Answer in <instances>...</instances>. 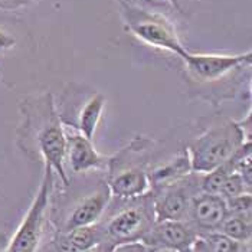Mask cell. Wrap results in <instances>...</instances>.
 I'll use <instances>...</instances> for the list:
<instances>
[{"label":"cell","instance_id":"1","mask_svg":"<svg viewBox=\"0 0 252 252\" xmlns=\"http://www.w3.org/2000/svg\"><path fill=\"white\" fill-rule=\"evenodd\" d=\"M22 123L18 130L20 149L38 155L45 166L51 167L61 179L63 188L69 185L65 169L66 131L57 111L52 94L28 97L19 105Z\"/></svg>","mask_w":252,"mask_h":252},{"label":"cell","instance_id":"2","mask_svg":"<svg viewBox=\"0 0 252 252\" xmlns=\"http://www.w3.org/2000/svg\"><path fill=\"white\" fill-rule=\"evenodd\" d=\"M202 131L190 140L186 150L194 173H209L232 157L247 140L238 121L223 116L202 120Z\"/></svg>","mask_w":252,"mask_h":252},{"label":"cell","instance_id":"3","mask_svg":"<svg viewBox=\"0 0 252 252\" xmlns=\"http://www.w3.org/2000/svg\"><path fill=\"white\" fill-rule=\"evenodd\" d=\"M105 214L98 222L102 242L111 247L141 241L156 222L153 193L133 199L113 197Z\"/></svg>","mask_w":252,"mask_h":252},{"label":"cell","instance_id":"4","mask_svg":"<svg viewBox=\"0 0 252 252\" xmlns=\"http://www.w3.org/2000/svg\"><path fill=\"white\" fill-rule=\"evenodd\" d=\"M150 146V140L136 137L127 147L110 157L105 180L113 197L133 199L152 192L144 157Z\"/></svg>","mask_w":252,"mask_h":252},{"label":"cell","instance_id":"5","mask_svg":"<svg viewBox=\"0 0 252 252\" xmlns=\"http://www.w3.org/2000/svg\"><path fill=\"white\" fill-rule=\"evenodd\" d=\"M121 15L128 31L144 43L158 49L169 51L183 58L188 52L179 39L175 26L167 18L143 9L128 0H120Z\"/></svg>","mask_w":252,"mask_h":252},{"label":"cell","instance_id":"6","mask_svg":"<svg viewBox=\"0 0 252 252\" xmlns=\"http://www.w3.org/2000/svg\"><path fill=\"white\" fill-rule=\"evenodd\" d=\"M54 190V170L45 166L43 177L26 215L23 216L16 232L13 233L6 252H39Z\"/></svg>","mask_w":252,"mask_h":252},{"label":"cell","instance_id":"7","mask_svg":"<svg viewBox=\"0 0 252 252\" xmlns=\"http://www.w3.org/2000/svg\"><path fill=\"white\" fill-rule=\"evenodd\" d=\"M107 99L99 91L69 90L62 94L57 105L62 124L90 140H94L102 118Z\"/></svg>","mask_w":252,"mask_h":252},{"label":"cell","instance_id":"8","mask_svg":"<svg viewBox=\"0 0 252 252\" xmlns=\"http://www.w3.org/2000/svg\"><path fill=\"white\" fill-rule=\"evenodd\" d=\"M111 197L113 196L105 179L98 177L95 182L93 180V185L85 188L82 193L78 194V197L66 205L58 218L54 219L58 232L98 223L102 215L105 214Z\"/></svg>","mask_w":252,"mask_h":252},{"label":"cell","instance_id":"9","mask_svg":"<svg viewBox=\"0 0 252 252\" xmlns=\"http://www.w3.org/2000/svg\"><path fill=\"white\" fill-rule=\"evenodd\" d=\"M202 175H189L153 190L156 220H186L192 200L200 190Z\"/></svg>","mask_w":252,"mask_h":252},{"label":"cell","instance_id":"10","mask_svg":"<svg viewBox=\"0 0 252 252\" xmlns=\"http://www.w3.org/2000/svg\"><path fill=\"white\" fill-rule=\"evenodd\" d=\"M188 72L194 82L215 84L233 71L251 65V51L238 55L220 54H192L186 52L183 57Z\"/></svg>","mask_w":252,"mask_h":252},{"label":"cell","instance_id":"11","mask_svg":"<svg viewBox=\"0 0 252 252\" xmlns=\"http://www.w3.org/2000/svg\"><path fill=\"white\" fill-rule=\"evenodd\" d=\"M66 131V155L65 169L68 166V175H82L90 172L107 170L108 156L101 155L95 149L93 140L65 127Z\"/></svg>","mask_w":252,"mask_h":252},{"label":"cell","instance_id":"12","mask_svg":"<svg viewBox=\"0 0 252 252\" xmlns=\"http://www.w3.org/2000/svg\"><path fill=\"white\" fill-rule=\"evenodd\" d=\"M197 232L188 220H156L141 242L150 250H177L188 252L197 239Z\"/></svg>","mask_w":252,"mask_h":252},{"label":"cell","instance_id":"13","mask_svg":"<svg viewBox=\"0 0 252 252\" xmlns=\"http://www.w3.org/2000/svg\"><path fill=\"white\" fill-rule=\"evenodd\" d=\"M228 214V203L220 194L199 192L192 200L186 220L197 235H205L219 231Z\"/></svg>","mask_w":252,"mask_h":252},{"label":"cell","instance_id":"14","mask_svg":"<svg viewBox=\"0 0 252 252\" xmlns=\"http://www.w3.org/2000/svg\"><path fill=\"white\" fill-rule=\"evenodd\" d=\"M99 244H102V236L95 223L65 232L57 231L51 241V252H88Z\"/></svg>","mask_w":252,"mask_h":252},{"label":"cell","instance_id":"15","mask_svg":"<svg viewBox=\"0 0 252 252\" xmlns=\"http://www.w3.org/2000/svg\"><path fill=\"white\" fill-rule=\"evenodd\" d=\"M190 172H192L190 160H189L188 150L185 149V150L179 152L175 158L169 160L167 163L156 167L153 170H147L152 192L166 186V185L173 183L176 180L189 175Z\"/></svg>","mask_w":252,"mask_h":252},{"label":"cell","instance_id":"16","mask_svg":"<svg viewBox=\"0 0 252 252\" xmlns=\"http://www.w3.org/2000/svg\"><path fill=\"white\" fill-rule=\"evenodd\" d=\"M193 247L200 252H251V242H238L220 232L199 235Z\"/></svg>","mask_w":252,"mask_h":252},{"label":"cell","instance_id":"17","mask_svg":"<svg viewBox=\"0 0 252 252\" xmlns=\"http://www.w3.org/2000/svg\"><path fill=\"white\" fill-rule=\"evenodd\" d=\"M216 232L223 233L238 242H251V212H231L229 211L225 220L222 222L219 231Z\"/></svg>","mask_w":252,"mask_h":252},{"label":"cell","instance_id":"18","mask_svg":"<svg viewBox=\"0 0 252 252\" xmlns=\"http://www.w3.org/2000/svg\"><path fill=\"white\" fill-rule=\"evenodd\" d=\"M110 252H150V250L141 241H136V242H126V244L114 245Z\"/></svg>","mask_w":252,"mask_h":252},{"label":"cell","instance_id":"19","mask_svg":"<svg viewBox=\"0 0 252 252\" xmlns=\"http://www.w3.org/2000/svg\"><path fill=\"white\" fill-rule=\"evenodd\" d=\"M15 43H16V39L13 38L10 33L0 29V55L9 49H12L15 46Z\"/></svg>","mask_w":252,"mask_h":252},{"label":"cell","instance_id":"20","mask_svg":"<svg viewBox=\"0 0 252 252\" xmlns=\"http://www.w3.org/2000/svg\"><path fill=\"white\" fill-rule=\"evenodd\" d=\"M33 0H0V10H12L19 9L22 6H26L32 3Z\"/></svg>","mask_w":252,"mask_h":252},{"label":"cell","instance_id":"21","mask_svg":"<svg viewBox=\"0 0 252 252\" xmlns=\"http://www.w3.org/2000/svg\"><path fill=\"white\" fill-rule=\"evenodd\" d=\"M111 245H108V244H99V245H97L95 248H93L91 251H88V252H110L111 251Z\"/></svg>","mask_w":252,"mask_h":252},{"label":"cell","instance_id":"22","mask_svg":"<svg viewBox=\"0 0 252 252\" xmlns=\"http://www.w3.org/2000/svg\"><path fill=\"white\" fill-rule=\"evenodd\" d=\"M150 252H180L177 251V250H166V248H161V250H153V251Z\"/></svg>","mask_w":252,"mask_h":252},{"label":"cell","instance_id":"23","mask_svg":"<svg viewBox=\"0 0 252 252\" xmlns=\"http://www.w3.org/2000/svg\"><path fill=\"white\" fill-rule=\"evenodd\" d=\"M169 1H170V3H172V4H173L175 7H177V9L180 10V6H179V3H177V0H169Z\"/></svg>","mask_w":252,"mask_h":252},{"label":"cell","instance_id":"24","mask_svg":"<svg viewBox=\"0 0 252 252\" xmlns=\"http://www.w3.org/2000/svg\"><path fill=\"white\" fill-rule=\"evenodd\" d=\"M188 252H200V251H199L197 248H194V247H192V248H190V250H189V251H188Z\"/></svg>","mask_w":252,"mask_h":252}]
</instances>
